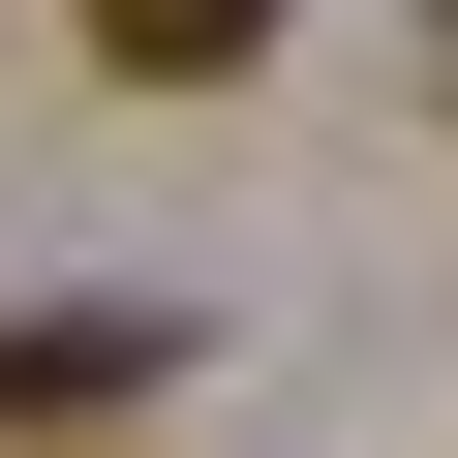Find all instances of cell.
Returning a JSON list of instances; mask_svg holds the SVG:
<instances>
[{
    "mask_svg": "<svg viewBox=\"0 0 458 458\" xmlns=\"http://www.w3.org/2000/svg\"><path fill=\"white\" fill-rule=\"evenodd\" d=\"M62 31H92V62H123V92H245V62H276V31H306V0H62Z\"/></svg>",
    "mask_w": 458,
    "mask_h": 458,
    "instance_id": "1",
    "label": "cell"
},
{
    "mask_svg": "<svg viewBox=\"0 0 458 458\" xmlns=\"http://www.w3.org/2000/svg\"><path fill=\"white\" fill-rule=\"evenodd\" d=\"M153 367H183V336H153V306H62V336H0V428H123V397H153Z\"/></svg>",
    "mask_w": 458,
    "mask_h": 458,
    "instance_id": "2",
    "label": "cell"
},
{
    "mask_svg": "<svg viewBox=\"0 0 458 458\" xmlns=\"http://www.w3.org/2000/svg\"><path fill=\"white\" fill-rule=\"evenodd\" d=\"M428 62H458V31H428Z\"/></svg>",
    "mask_w": 458,
    "mask_h": 458,
    "instance_id": "3",
    "label": "cell"
}]
</instances>
